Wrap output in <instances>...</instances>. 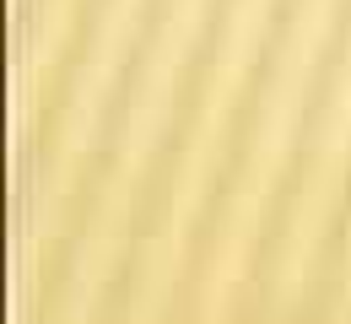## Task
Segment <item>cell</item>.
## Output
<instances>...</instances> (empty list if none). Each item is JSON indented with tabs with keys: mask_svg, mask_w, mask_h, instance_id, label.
<instances>
[]
</instances>
